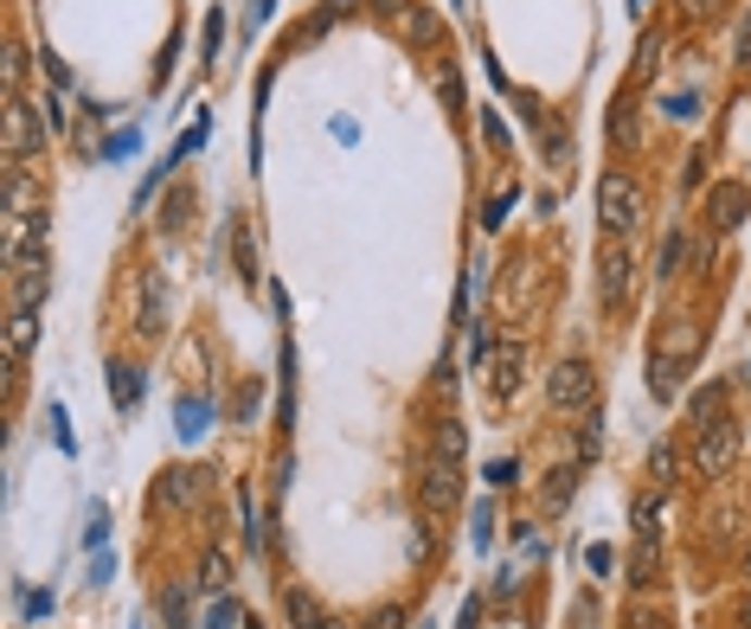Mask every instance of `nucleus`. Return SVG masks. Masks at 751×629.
Listing matches in <instances>:
<instances>
[{"label":"nucleus","instance_id":"3","mask_svg":"<svg viewBox=\"0 0 751 629\" xmlns=\"http://www.w3.org/2000/svg\"><path fill=\"white\" fill-rule=\"evenodd\" d=\"M598 218H604V238H629L636 225H642V180L636 174H604V187H598Z\"/></svg>","mask_w":751,"mask_h":629},{"label":"nucleus","instance_id":"46","mask_svg":"<svg viewBox=\"0 0 751 629\" xmlns=\"http://www.w3.org/2000/svg\"><path fill=\"white\" fill-rule=\"evenodd\" d=\"M488 353H495V335H488V328H476V348H470V360H476V366H488Z\"/></svg>","mask_w":751,"mask_h":629},{"label":"nucleus","instance_id":"26","mask_svg":"<svg viewBox=\"0 0 751 629\" xmlns=\"http://www.w3.org/2000/svg\"><path fill=\"white\" fill-rule=\"evenodd\" d=\"M681 7V20H693V26H713L719 13H726V0H675Z\"/></svg>","mask_w":751,"mask_h":629},{"label":"nucleus","instance_id":"2","mask_svg":"<svg viewBox=\"0 0 751 629\" xmlns=\"http://www.w3.org/2000/svg\"><path fill=\"white\" fill-rule=\"evenodd\" d=\"M0 110H7V141H0V154H7V167H26V161L46 148V129H52V123H46V116H39L20 90H7V97H0Z\"/></svg>","mask_w":751,"mask_h":629},{"label":"nucleus","instance_id":"41","mask_svg":"<svg viewBox=\"0 0 751 629\" xmlns=\"http://www.w3.org/2000/svg\"><path fill=\"white\" fill-rule=\"evenodd\" d=\"M411 559H417V565L430 559V520H417V527H411Z\"/></svg>","mask_w":751,"mask_h":629},{"label":"nucleus","instance_id":"19","mask_svg":"<svg viewBox=\"0 0 751 629\" xmlns=\"http://www.w3.org/2000/svg\"><path fill=\"white\" fill-rule=\"evenodd\" d=\"M649 476H655V489H675V476H681V450H675V443H655V450H649Z\"/></svg>","mask_w":751,"mask_h":629},{"label":"nucleus","instance_id":"23","mask_svg":"<svg viewBox=\"0 0 751 629\" xmlns=\"http://www.w3.org/2000/svg\"><path fill=\"white\" fill-rule=\"evenodd\" d=\"M231 244H238V282L251 289V282H258V244H251V231H245V225H231Z\"/></svg>","mask_w":751,"mask_h":629},{"label":"nucleus","instance_id":"14","mask_svg":"<svg viewBox=\"0 0 751 629\" xmlns=\"http://www.w3.org/2000/svg\"><path fill=\"white\" fill-rule=\"evenodd\" d=\"M399 33H405L411 46H437V39H443V20H437L430 7H411V0H405V13H399Z\"/></svg>","mask_w":751,"mask_h":629},{"label":"nucleus","instance_id":"48","mask_svg":"<svg viewBox=\"0 0 751 629\" xmlns=\"http://www.w3.org/2000/svg\"><path fill=\"white\" fill-rule=\"evenodd\" d=\"M39 65H46V77H52V84H59V90H71V71L59 65V59H52V52H46V59H39Z\"/></svg>","mask_w":751,"mask_h":629},{"label":"nucleus","instance_id":"49","mask_svg":"<svg viewBox=\"0 0 751 629\" xmlns=\"http://www.w3.org/2000/svg\"><path fill=\"white\" fill-rule=\"evenodd\" d=\"M700 174H706V154L693 148V154H687V174H681V180H687V187H700Z\"/></svg>","mask_w":751,"mask_h":629},{"label":"nucleus","instance_id":"55","mask_svg":"<svg viewBox=\"0 0 751 629\" xmlns=\"http://www.w3.org/2000/svg\"><path fill=\"white\" fill-rule=\"evenodd\" d=\"M328 629H353V624H347V617H328Z\"/></svg>","mask_w":751,"mask_h":629},{"label":"nucleus","instance_id":"45","mask_svg":"<svg viewBox=\"0 0 751 629\" xmlns=\"http://www.w3.org/2000/svg\"><path fill=\"white\" fill-rule=\"evenodd\" d=\"M238 418H245V424L258 418V379H251V386H245V392H238Z\"/></svg>","mask_w":751,"mask_h":629},{"label":"nucleus","instance_id":"8","mask_svg":"<svg viewBox=\"0 0 751 629\" xmlns=\"http://www.w3.org/2000/svg\"><path fill=\"white\" fill-rule=\"evenodd\" d=\"M33 348H39V309L7 302V366H26Z\"/></svg>","mask_w":751,"mask_h":629},{"label":"nucleus","instance_id":"9","mask_svg":"<svg viewBox=\"0 0 751 629\" xmlns=\"http://www.w3.org/2000/svg\"><path fill=\"white\" fill-rule=\"evenodd\" d=\"M604 136H611L616 154H636V148H642V103H636V97H616V103H611Z\"/></svg>","mask_w":751,"mask_h":629},{"label":"nucleus","instance_id":"39","mask_svg":"<svg viewBox=\"0 0 751 629\" xmlns=\"http://www.w3.org/2000/svg\"><path fill=\"white\" fill-rule=\"evenodd\" d=\"M218 46H225V13L205 20V59H218Z\"/></svg>","mask_w":751,"mask_h":629},{"label":"nucleus","instance_id":"51","mask_svg":"<svg viewBox=\"0 0 751 629\" xmlns=\"http://www.w3.org/2000/svg\"><path fill=\"white\" fill-rule=\"evenodd\" d=\"M476 617H481V597H463V617H456V629H476Z\"/></svg>","mask_w":751,"mask_h":629},{"label":"nucleus","instance_id":"56","mask_svg":"<svg viewBox=\"0 0 751 629\" xmlns=\"http://www.w3.org/2000/svg\"><path fill=\"white\" fill-rule=\"evenodd\" d=\"M629 7H636V13H649V0H629Z\"/></svg>","mask_w":751,"mask_h":629},{"label":"nucleus","instance_id":"58","mask_svg":"<svg viewBox=\"0 0 751 629\" xmlns=\"http://www.w3.org/2000/svg\"><path fill=\"white\" fill-rule=\"evenodd\" d=\"M456 7H463V0H456Z\"/></svg>","mask_w":751,"mask_h":629},{"label":"nucleus","instance_id":"38","mask_svg":"<svg viewBox=\"0 0 751 629\" xmlns=\"http://www.w3.org/2000/svg\"><path fill=\"white\" fill-rule=\"evenodd\" d=\"M585 565H591L598 578H611V571H616V553H611V546H585Z\"/></svg>","mask_w":751,"mask_h":629},{"label":"nucleus","instance_id":"30","mask_svg":"<svg viewBox=\"0 0 751 629\" xmlns=\"http://www.w3.org/2000/svg\"><path fill=\"white\" fill-rule=\"evenodd\" d=\"M205 136H212V116H205V110H200V123H193V129H187V136L174 141V161H187V154H193V148H205Z\"/></svg>","mask_w":751,"mask_h":629},{"label":"nucleus","instance_id":"16","mask_svg":"<svg viewBox=\"0 0 751 629\" xmlns=\"http://www.w3.org/2000/svg\"><path fill=\"white\" fill-rule=\"evenodd\" d=\"M662 507H668V489H642L636 494V507H629L636 533H655V540H662Z\"/></svg>","mask_w":751,"mask_h":629},{"label":"nucleus","instance_id":"15","mask_svg":"<svg viewBox=\"0 0 751 629\" xmlns=\"http://www.w3.org/2000/svg\"><path fill=\"white\" fill-rule=\"evenodd\" d=\"M110 399H116V412H136L141 405V366L110 360Z\"/></svg>","mask_w":751,"mask_h":629},{"label":"nucleus","instance_id":"21","mask_svg":"<svg viewBox=\"0 0 751 629\" xmlns=\"http://www.w3.org/2000/svg\"><path fill=\"white\" fill-rule=\"evenodd\" d=\"M161 617H167V629H193V604H187V591H180V584H167V591H161Z\"/></svg>","mask_w":751,"mask_h":629},{"label":"nucleus","instance_id":"4","mask_svg":"<svg viewBox=\"0 0 751 629\" xmlns=\"http://www.w3.org/2000/svg\"><path fill=\"white\" fill-rule=\"evenodd\" d=\"M205 489H212V469L205 463H174V469H161V482L148 489V507L154 514H187V507H200Z\"/></svg>","mask_w":751,"mask_h":629},{"label":"nucleus","instance_id":"47","mask_svg":"<svg viewBox=\"0 0 751 629\" xmlns=\"http://www.w3.org/2000/svg\"><path fill=\"white\" fill-rule=\"evenodd\" d=\"M668 116H675V123H687V116H700V97H675V103H668Z\"/></svg>","mask_w":751,"mask_h":629},{"label":"nucleus","instance_id":"50","mask_svg":"<svg viewBox=\"0 0 751 629\" xmlns=\"http://www.w3.org/2000/svg\"><path fill=\"white\" fill-rule=\"evenodd\" d=\"M110 571H116V559H110V553H97V565H90V584H110Z\"/></svg>","mask_w":751,"mask_h":629},{"label":"nucleus","instance_id":"10","mask_svg":"<svg viewBox=\"0 0 751 629\" xmlns=\"http://www.w3.org/2000/svg\"><path fill=\"white\" fill-rule=\"evenodd\" d=\"M521 379H527V341H508V348L495 353L488 386H495V399H514V392H521Z\"/></svg>","mask_w":751,"mask_h":629},{"label":"nucleus","instance_id":"57","mask_svg":"<svg viewBox=\"0 0 751 629\" xmlns=\"http://www.w3.org/2000/svg\"><path fill=\"white\" fill-rule=\"evenodd\" d=\"M417 629H430V624H417Z\"/></svg>","mask_w":751,"mask_h":629},{"label":"nucleus","instance_id":"1","mask_svg":"<svg viewBox=\"0 0 751 629\" xmlns=\"http://www.w3.org/2000/svg\"><path fill=\"white\" fill-rule=\"evenodd\" d=\"M687 463L706 482H719V476L739 469V418L726 412V386H713V392L693 399V450H687Z\"/></svg>","mask_w":751,"mask_h":629},{"label":"nucleus","instance_id":"25","mask_svg":"<svg viewBox=\"0 0 751 629\" xmlns=\"http://www.w3.org/2000/svg\"><path fill=\"white\" fill-rule=\"evenodd\" d=\"M681 231H668V238H662V244H655V277H675V271H681Z\"/></svg>","mask_w":751,"mask_h":629},{"label":"nucleus","instance_id":"13","mask_svg":"<svg viewBox=\"0 0 751 629\" xmlns=\"http://www.w3.org/2000/svg\"><path fill=\"white\" fill-rule=\"evenodd\" d=\"M681 379H687V360H675V353L655 348V360H649V392H655V399H675Z\"/></svg>","mask_w":751,"mask_h":629},{"label":"nucleus","instance_id":"54","mask_svg":"<svg viewBox=\"0 0 751 629\" xmlns=\"http://www.w3.org/2000/svg\"><path fill=\"white\" fill-rule=\"evenodd\" d=\"M251 13H258V20H271V13H276V0H258V7H251Z\"/></svg>","mask_w":751,"mask_h":629},{"label":"nucleus","instance_id":"12","mask_svg":"<svg viewBox=\"0 0 751 629\" xmlns=\"http://www.w3.org/2000/svg\"><path fill=\"white\" fill-rule=\"evenodd\" d=\"M662 578V540L655 533H636V553H629V584L636 591H649Z\"/></svg>","mask_w":751,"mask_h":629},{"label":"nucleus","instance_id":"35","mask_svg":"<svg viewBox=\"0 0 751 629\" xmlns=\"http://www.w3.org/2000/svg\"><path fill=\"white\" fill-rule=\"evenodd\" d=\"M514 200H521V193H514V187H508V193H495V200H488V212H481V225H488V231H495V225H501V218H508V212H514Z\"/></svg>","mask_w":751,"mask_h":629},{"label":"nucleus","instance_id":"29","mask_svg":"<svg viewBox=\"0 0 751 629\" xmlns=\"http://www.w3.org/2000/svg\"><path fill=\"white\" fill-rule=\"evenodd\" d=\"M572 489H578V469H559V476H547V507H565V501H572Z\"/></svg>","mask_w":751,"mask_h":629},{"label":"nucleus","instance_id":"44","mask_svg":"<svg viewBox=\"0 0 751 629\" xmlns=\"http://www.w3.org/2000/svg\"><path fill=\"white\" fill-rule=\"evenodd\" d=\"M366 629H405V611H392V604H386V611H373V617H366Z\"/></svg>","mask_w":751,"mask_h":629},{"label":"nucleus","instance_id":"36","mask_svg":"<svg viewBox=\"0 0 751 629\" xmlns=\"http://www.w3.org/2000/svg\"><path fill=\"white\" fill-rule=\"evenodd\" d=\"M103 540H110V514H103V507H90V527H84V546L97 553Z\"/></svg>","mask_w":751,"mask_h":629},{"label":"nucleus","instance_id":"42","mask_svg":"<svg viewBox=\"0 0 751 629\" xmlns=\"http://www.w3.org/2000/svg\"><path fill=\"white\" fill-rule=\"evenodd\" d=\"M20 71H26V52H20V46H7V71H0V77H7V90H20Z\"/></svg>","mask_w":751,"mask_h":629},{"label":"nucleus","instance_id":"27","mask_svg":"<svg viewBox=\"0 0 751 629\" xmlns=\"http://www.w3.org/2000/svg\"><path fill=\"white\" fill-rule=\"evenodd\" d=\"M481 476H488V489H514V482H521V463H514V456H495Z\"/></svg>","mask_w":751,"mask_h":629},{"label":"nucleus","instance_id":"52","mask_svg":"<svg viewBox=\"0 0 751 629\" xmlns=\"http://www.w3.org/2000/svg\"><path fill=\"white\" fill-rule=\"evenodd\" d=\"M629 629H668V617H649V611H642V617H629Z\"/></svg>","mask_w":751,"mask_h":629},{"label":"nucleus","instance_id":"34","mask_svg":"<svg viewBox=\"0 0 751 629\" xmlns=\"http://www.w3.org/2000/svg\"><path fill=\"white\" fill-rule=\"evenodd\" d=\"M481 141H488V148H495V154H501V148H508V123H501V116H495V110H481Z\"/></svg>","mask_w":751,"mask_h":629},{"label":"nucleus","instance_id":"43","mask_svg":"<svg viewBox=\"0 0 751 629\" xmlns=\"http://www.w3.org/2000/svg\"><path fill=\"white\" fill-rule=\"evenodd\" d=\"M129 148H136V129H116V136L103 141V154H110V161H123Z\"/></svg>","mask_w":751,"mask_h":629},{"label":"nucleus","instance_id":"24","mask_svg":"<svg viewBox=\"0 0 751 629\" xmlns=\"http://www.w3.org/2000/svg\"><path fill=\"white\" fill-rule=\"evenodd\" d=\"M187 212H193V193H187V187H174V193H167V206H161V231H180V225H187Z\"/></svg>","mask_w":751,"mask_h":629},{"label":"nucleus","instance_id":"20","mask_svg":"<svg viewBox=\"0 0 751 629\" xmlns=\"http://www.w3.org/2000/svg\"><path fill=\"white\" fill-rule=\"evenodd\" d=\"M200 584L212 591V597H225V584H231V553L225 546H212L205 553V571H200Z\"/></svg>","mask_w":751,"mask_h":629},{"label":"nucleus","instance_id":"33","mask_svg":"<svg viewBox=\"0 0 751 629\" xmlns=\"http://www.w3.org/2000/svg\"><path fill=\"white\" fill-rule=\"evenodd\" d=\"M437 450H443V456H463V424H456V418L437 424Z\"/></svg>","mask_w":751,"mask_h":629},{"label":"nucleus","instance_id":"5","mask_svg":"<svg viewBox=\"0 0 751 629\" xmlns=\"http://www.w3.org/2000/svg\"><path fill=\"white\" fill-rule=\"evenodd\" d=\"M547 399H552V412H598V366L591 360H559L547 373Z\"/></svg>","mask_w":751,"mask_h":629},{"label":"nucleus","instance_id":"40","mask_svg":"<svg viewBox=\"0 0 751 629\" xmlns=\"http://www.w3.org/2000/svg\"><path fill=\"white\" fill-rule=\"evenodd\" d=\"M26 617L46 624V617H52V591H26Z\"/></svg>","mask_w":751,"mask_h":629},{"label":"nucleus","instance_id":"11","mask_svg":"<svg viewBox=\"0 0 751 629\" xmlns=\"http://www.w3.org/2000/svg\"><path fill=\"white\" fill-rule=\"evenodd\" d=\"M629 264H636V257H629L623 238H616L611 251H604V271H598V295H604V302H623V295H629Z\"/></svg>","mask_w":751,"mask_h":629},{"label":"nucleus","instance_id":"28","mask_svg":"<svg viewBox=\"0 0 751 629\" xmlns=\"http://www.w3.org/2000/svg\"><path fill=\"white\" fill-rule=\"evenodd\" d=\"M238 527H245V540H251V553H264V520H258V507H251V494L238 501Z\"/></svg>","mask_w":751,"mask_h":629},{"label":"nucleus","instance_id":"18","mask_svg":"<svg viewBox=\"0 0 751 629\" xmlns=\"http://www.w3.org/2000/svg\"><path fill=\"white\" fill-rule=\"evenodd\" d=\"M662 59H668V39H662V33H642V46H636V65H629V77H636V84H649Z\"/></svg>","mask_w":751,"mask_h":629},{"label":"nucleus","instance_id":"22","mask_svg":"<svg viewBox=\"0 0 751 629\" xmlns=\"http://www.w3.org/2000/svg\"><path fill=\"white\" fill-rule=\"evenodd\" d=\"M283 604H289V617H296V629H328V617H322V604H315L309 591H289Z\"/></svg>","mask_w":751,"mask_h":629},{"label":"nucleus","instance_id":"17","mask_svg":"<svg viewBox=\"0 0 751 629\" xmlns=\"http://www.w3.org/2000/svg\"><path fill=\"white\" fill-rule=\"evenodd\" d=\"M205 424H212V405H205V399H180V405H174V430H180V443H200Z\"/></svg>","mask_w":751,"mask_h":629},{"label":"nucleus","instance_id":"6","mask_svg":"<svg viewBox=\"0 0 751 629\" xmlns=\"http://www.w3.org/2000/svg\"><path fill=\"white\" fill-rule=\"evenodd\" d=\"M463 456H443V450H430L424 456V476H417V507L437 520V514H456V501H463V469H456Z\"/></svg>","mask_w":751,"mask_h":629},{"label":"nucleus","instance_id":"7","mask_svg":"<svg viewBox=\"0 0 751 629\" xmlns=\"http://www.w3.org/2000/svg\"><path fill=\"white\" fill-rule=\"evenodd\" d=\"M746 212H751L746 180H713V193H706V225H713V231H739Z\"/></svg>","mask_w":751,"mask_h":629},{"label":"nucleus","instance_id":"53","mask_svg":"<svg viewBox=\"0 0 751 629\" xmlns=\"http://www.w3.org/2000/svg\"><path fill=\"white\" fill-rule=\"evenodd\" d=\"M739 65H751V20L739 26Z\"/></svg>","mask_w":751,"mask_h":629},{"label":"nucleus","instance_id":"37","mask_svg":"<svg viewBox=\"0 0 751 629\" xmlns=\"http://www.w3.org/2000/svg\"><path fill=\"white\" fill-rule=\"evenodd\" d=\"M470 540H476V546H488V540H495V514H488V507H476V514H470Z\"/></svg>","mask_w":751,"mask_h":629},{"label":"nucleus","instance_id":"31","mask_svg":"<svg viewBox=\"0 0 751 629\" xmlns=\"http://www.w3.org/2000/svg\"><path fill=\"white\" fill-rule=\"evenodd\" d=\"M245 617H238V604L231 597H212V611H205V629H238Z\"/></svg>","mask_w":751,"mask_h":629},{"label":"nucleus","instance_id":"32","mask_svg":"<svg viewBox=\"0 0 751 629\" xmlns=\"http://www.w3.org/2000/svg\"><path fill=\"white\" fill-rule=\"evenodd\" d=\"M46 418H52V443H59L65 456H77V437H71V424H65V405H52Z\"/></svg>","mask_w":751,"mask_h":629}]
</instances>
